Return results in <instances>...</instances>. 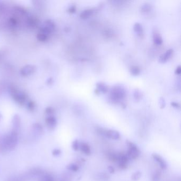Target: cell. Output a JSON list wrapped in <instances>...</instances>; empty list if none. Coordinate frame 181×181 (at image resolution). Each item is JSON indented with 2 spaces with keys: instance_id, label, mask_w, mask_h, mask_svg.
<instances>
[{
  "instance_id": "1",
  "label": "cell",
  "mask_w": 181,
  "mask_h": 181,
  "mask_svg": "<svg viewBox=\"0 0 181 181\" xmlns=\"http://www.w3.org/2000/svg\"><path fill=\"white\" fill-rule=\"evenodd\" d=\"M18 143V134L12 132L5 136L0 143L1 150H13Z\"/></svg>"
},
{
  "instance_id": "2",
  "label": "cell",
  "mask_w": 181,
  "mask_h": 181,
  "mask_svg": "<svg viewBox=\"0 0 181 181\" xmlns=\"http://www.w3.org/2000/svg\"><path fill=\"white\" fill-rule=\"evenodd\" d=\"M125 95L126 92L123 87L121 85H115L110 91L109 98L113 103H117L123 100Z\"/></svg>"
},
{
  "instance_id": "3",
  "label": "cell",
  "mask_w": 181,
  "mask_h": 181,
  "mask_svg": "<svg viewBox=\"0 0 181 181\" xmlns=\"http://www.w3.org/2000/svg\"><path fill=\"white\" fill-rule=\"evenodd\" d=\"M126 143L128 147L127 155L129 158L132 159H136L138 158L141 154V151L138 146L134 143L128 140Z\"/></svg>"
},
{
  "instance_id": "4",
  "label": "cell",
  "mask_w": 181,
  "mask_h": 181,
  "mask_svg": "<svg viewBox=\"0 0 181 181\" xmlns=\"http://www.w3.org/2000/svg\"><path fill=\"white\" fill-rule=\"evenodd\" d=\"M117 161L119 162V166L120 168L125 170L127 167L129 158L127 155L124 153H120L117 155Z\"/></svg>"
},
{
  "instance_id": "5",
  "label": "cell",
  "mask_w": 181,
  "mask_h": 181,
  "mask_svg": "<svg viewBox=\"0 0 181 181\" xmlns=\"http://www.w3.org/2000/svg\"><path fill=\"white\" fill-rule=\"evenodd\" d=\"M152 158L154 159V160L158 162L159 165L161 167L162 170H166L167 168V164L165 160L160 156L159 154H152Z\"/></svg>"
},
{
  "instance_id": "6",
  "label": "cell",
  "mask_w": 181,
  "mask_h": 181,
  "mask_svg": "<svg viewBox=\"0 0 181 181\" xmlns=\"http://www.w3.org/2000/svg\"><path fill=\"white\" fill-rule=\"evenodd\" d=\"M104 134L108 138L113 139V140H118L121 137L119 132L117 131L114 130H105Z\"/></svg>"
},
{
  "instance_id": "7",
  "label": "cell",
  "mask_w": 181,
  "mask_h": 181,
  "mask_svg": "<svg viewBox=\"0 0 181 181\" xmlns=\"http://www.w3.org/2000/svg\"><path fill=\"white\" fill-rule=\"evenodd\" d=\"M173 53V50L172 49H170L167 50L165 53L162 55V56L159 58V61L161 63H164L167 62L170 58H171Z\"/></svg>"
},
{
  "instance_id": "8",
  "label": "cell",
  "mask_w": 181,
  "mask_h": 181,
  "mask_svg": "<svg viewBox=\"0 0 181 181\" xmlns=\"http://www.w3.org/2000/svg\"><path fill=\"white\" fill-rule=\"evenodd\" d=\"M96 89L99 92V93H105L108 92V87L107 85L103 82H98L96 84Z\"/></svg>"
},
{
  "instance_id": "9",
  "label": "cell",
  "mask_w": 181,
  "mask_h": 181,
  "mask_svg": "<svg viewBox=\"0 0 181 181\" xmlns=\"http://www.w3.org/2000/svg\"><path fill=\"white\" fill-rule=\"evenodd\" d=\"M81 151L86 155H90L91 154L90 147L87 143H81L80 144V148Z\"/></svg>"
},
{
  "instance_id": "10",
  "label": "cell",
  "mask_w": 181,
  "mask_h": 181,
  "mask_svg": "<svg viewBox=\"0 0 181 181\" xmlns=\"http://www.w3.org/2000/svg\"><path fill=\"white\" fill-rule=\"evenodd\" d=\"M20 119L18 117V116H17L16 117L14 118L13 121V130L12 132H14L17 134H18L19 131L20 130Z\"/></svg>"
},
{
  "instance_id": "11",
  "label": "cell",
  "mask_w": 181,
  "mask_h": 181,
  "mask_svg": "<svg viewBox=\"0 0 181 181\" xmlns=\"http://www.w3.org/2000/svg\"><path fill=\"white\" fill-rule=\"evenodd\" d=\"M47 125L50 129H54L57 124V121L56 119L53 116H50L47 117L46 120Z\"/></svg>"
},
{
  "instance_id": "12",
  "label": "cell",
  "mask_w": 181,
  "mask_h": 181,
  "mask_svg": "<svg viewBox=\"0 0 181 181\" xmlns=\"http://www.w3.org/2000/svg\"><path fill=\"white\" fill-rule=\"evenodd\" d=\"M93 13V9H86L81 12L80 17L82 19H86L89 18Z\"/></svg>"
},
{
  "instance_id": "13",
  "label": "cell",
  "mask_w": 181,
  "mask_h": 181,
  "mask_svg": "<svg viewBox=\"0 0 181 181\" xmlns=\"http://www.w3.org/2000/svg\"><path fill=\"white\" fill-rule=\"evenodd\" d=\"M133 29L135 32L139 36L141 37L143 35V28L141 24L140 23H135L133 26Z\"/></svg>"
},
{
  "instance_id": "14",
  "label": "cell",
  "mask_w": 181,
  "mask_h": 181,
  "mask_svg": "<svg viewBox=\"0 0 181 181\" xmlns=\"http://www.w3.org/2000/svg\"><path fill=\"white\" fill-rule=\"evenodd\" d=\"M153 41L156 45H161L162 43V39L160 35L157 32H154L153 35Z\"/></svg>"
},
{
  "instance_id": "15",
  "label": "cell",
  "mask_w": 181,
  "mask_h": 181,
  "mask_svg": "<svg viewBox=\"0 0 181 181\" xmlns=\"http://www.w3.org/2000/svg\"><path fill=\"white\" fill-rule=\"evenodd\" d=\"M130 72L133 76H138L140 73V69L137 66H133L130 68Z\"/></svg>"
},
{
  "instance_id": "16",
  "label": "cell",
  "mask_w": 181,
  "mask_h": 181,
  "mask_svg": "<svg viewBox=\"0 0 181 181\" xmlns=\"http://www.w3.org/2000/svg\"><path fill=\"white\" fill-rule=\"evenodd\" d=\"M133 97L135 101H139L142 98L143 94L139 90H135L133 93Z\"/></svg>"
},
{
  "instance_id": "17",
  "label": "cell",
  "mask_w": 181,
  "mask_h": 181,
  "mask_svg": "<svg viewBox=\"0 0 181 181\" xmlns=\"http://www.w3.org/2000/svg\"><path fill=\"white\" fill-rule=\"evenodd\" d=\"M151 8H152L151 5L150 4L146 3V4L143 5V6L141 7V10L142 12L147 13V12L150 11V10H151Z\"/></svg>"
},
{
  "instance_id": "18",
  "label": "cell",
  "mask_w": 181,
  "mask_h": 181,
  "mask_svg": "<svg viewBox=\"0 0 181 181\" xmlns=\"http://www.w3.org/2000/svg\"><path fill=\"white\" fill-rule=\"evenodd\" d=\"M141 175L142 174L140 172H136L135 173L133 174L131 176V180L133 181H138L141 177Z\"/></svg>"
},
{
  "instance_id": "19",
  "label": "cell",
  "mask_w": 181,
  "mask_h": 181,
  "mask_svg": "<svg viewBox=\"0 0 181 181\" xmlns=\"http://www.w3.org/2000/svg\"><path fill=\"white\" fill-rule=\"evenodd\" d=\"M67 168L71 170V171H72V172H77L78 170H79V167L77 165H76L74 163H71L67 166Z\"/></svg>"
},
{
  "instance_id": "20",
  "label": "cell",
  "mask_w": 181,
  "mask_h": 181,
  "mask_svg": "<svg viewBox=\"0 0 181 181\" xmlns=\"http://www.w3.org/2000/svg\"><path fill=\"white\" fill-rule=\"evenodd\" d=\"M72 148L73 150L76 151H77L79 149L80 143H79V141H78V140L76 139V140L73 141L72 144Z\"/></svg>"
},
{
  "instance_id": "21",
  "label": "cell",
  "mask_w": 181,
  "mask_h": 181,
  "mask_svg": "<svg viewBox=\"0 0 181 181\" xmlns=\"http://www.w3.org/2000/svg\"><path fill=\"white\" fill-rule=\"evenodd\" d=\"M39 181H54L53 178L49 175H44Z\"/></svg>"
},
{
  "instance_id": "22",
  "label": "cell",
  "mask_w": 181,
  "mask_h": 181,
  "mask_svg": "<svg viewBox=\"0 0 181 181\" xmlns=\"http://www.w3.org/2000/svg\"><path fill=\"white\" fill-rule=\"evenodd\" d=\"M160 174L159 172H156L152 176V181H160Z\"/></svg>"
},
{
  "instance_id": "23",
  "label": "cell",
  "mask_w": 181,
  "mask_h": 181,
  "mask_svg": "<svg viewBox=\"0 0 181 181\" xmlns=\"http://www.w3.org/2000/svg\"><path fill=\"white\" fill-rule=\"evenodd\" d=\"M34 130L37 134L41 133L42 132V127L38 124H36L34 125Z\"/></svg>"
},
{
  "instance_id": "24",
  "label": "cell",
  "mask_w": 181,
  "mask_h": 181,
  "mask_svg": "<svg viewBox=\"0 0 181 181\" xmlns=\"http://www.w3.org/2000/svg\"><path fill=\"white\" fill-rule=\"evenodd\" d=\"M52 154L54 156H58L61 154V151L60 149H55L53 151Z\"/></svg>"
},
{
  "instance_id": "25",
  "label": "cell",
  "mask_w": 181,
  "mask_h": 181,
  "mask_svg": "<svg viewBox=\"0 0 181 181\" xmlns=\"http://www.w3.org/2000/svg\"><path fill=\"white\" fill-rule=\"evenodd\" d=\"M159 104H160V108H164L165 107V100L163 98H160V101H159Z\"/></svg>"
},
{
  "instance_id": "26",
  "label": "cell",
  "mask_w": 181,
  "mask_h": 181,
  "mask_svg": "<svg viewBox=\"0 0 181 181\" xmlns=\"http://www.w3.org/2000/svg\"><path fill=\"white\" fill-rule=\"evenodd\" d=\"M107 169H108V170L109 171V172L110 173H114V172H115V170H114V167H112L111 166H108Z\"/></svg>"
},
{
  "instance_id": "27",
  "label": "cell",
  "mask_w": 181,
  "mask_h": 181,
  "mask_svg": "<svg viewBox=\"0 0 181 181\" xmlns=\"http://www.w3.org/2000/svg\"><path fill=\"white\" fill-rule=\"evenodd\" d=\"M170 105H172V106H173L174 107L176 108H180V105L177 103H175V102H172L170 103Z\"/></svg>"
},
{
  "instance_id": "28",
  "label": "cell",
  "mask_w": 181,
  "mask_h": 181,
  "mask_svg": "<svg viewBox=\"0 0 181 181\" xmlns=\"http://www.w3.org/2000/svg\"><path fill=\"white\" fill-rule=\"evenodd\" d=\"M76 10V7L74 5L71 6V8L69 9L70 12L72 13H73L74 12H75Z\"/></svg>"
},
{
  "instance_id": "29",
  "label": "cell",
  "mask_w": 181,
  "mask_h": 181,
  "mask_svg": "<svg viewBox=\"0 0 181 181\" xmlns=\"http://www.w3.org/2000/svg\"><path fill=\"white\" fill-rule=\"evenodd\" d=\"M181 66H178L177 67V68H176V70H175V74H180L181 73Z\"/></svg>"
}]
</instances>
